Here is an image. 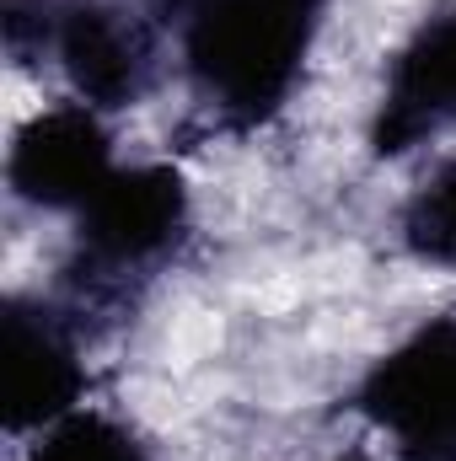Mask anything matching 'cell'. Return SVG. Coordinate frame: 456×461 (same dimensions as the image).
Returning <instances> with one entry per match:
<instances>
[{"label": "cell", "instance_id": "6da1fadb", "mask_svg": "<svg viewBox=\"0 0 456 461\" xmlns=\"http://www.w3.org/2000/svg\"><path fill=\"white\" fill-rule=\"evenodd\" d=\"M328 0H199L178 27L183 81L215 129L247 134L285 113Z\"/></svg>", "mask_w": 456, "mask_h": 461}, {"label": "cell", "instance_id": "ba28073f", "mask_svg": "<svg viewBox=\"0 0 456 461\" xmlns=\"http://www.w3.org/2000/svg\"><path fill=\"white\" fill-rule=\"evenodd\" d=\"M403 252L430 263V268H456V156L430 167V177L408 194L397 215Z\"/></svg>", "mask_w": 456, "mask_h": 461}, {"label": "cell", "instance_id": "3957f363", "mask_svg": "<svg viewBox=\"0 0 456 461\" xmlns=\"http://www.w3.org/2000/svg\"><path fill=\"white\" fill-rule=\"evenodd\" d=\"M349 402L397 446V461H456V317L387 348Z\"/></svg>", "mask_w": 456, "mask_h": 461}, {"label": "cell", "instance_id": "5b68a950", "mask_svg": "<svg viewBox=\"0 0 456 461\" xmlns=\"http://www.w3.org/2000/svg\"><path fill=\"white\" fill-rule=\"evenodd\" d=\"M87 392L81 365V322L59 301L16 295L5 306V344H0V413L5 435L54 429L76 413Z\"/></svg>", "mask_w": 456, "mask_h": 461}, {"label": "cell", "instance_id": "8fae6325", "mask_svg": "<svg viewBox=\"0 0 456 461\" xmlns=\"http://www.w3.org/2000/svg\"><path fill=\"white\" fill-rule=\"evenodd\" d=\"M194 5H199V0H140V11H145L156 27H183Z\"/></svg>", "mask_w": 456, "mask_h": 461}, {"label": "cell", "instance_id": "30bf717a", "mask_svg": "<svg viewBox=\"0 0 456 461\" xmlns=\"http://www.w3.org/2000/svg\"><path fill=\"white\" fill-rule=\"evenodd\" d=\"M65 5L70 0H5L0 27H5L11 59H22V65L27 59H49V43H54V27H59Z\"/></svg>", "mask_w": 456, "mask_h": 461}, {"label": "cell", "instance_id": "7c38bea8", "mask_svg": "<svg viewBox=\"0 0 456 461\" xmlns=\"http://www.w3.org/2000/svg\"><path fill=\"white\" fill-rule=\"evenodd\" d=\"M339 461H376V456H339Z\"/></svg>", "mask_w": 456, "mask_h": 461}, {"label": "cell", "instance_id": "9c48e42d", "mask_svg": "<svg viewBox=\"0 0 456 461\" xmlns=\"http://www.w3.org/2000/svg\"><path fill=\"white\" fill-rule=\"evenodd\" d=\"M32 461H156V456L129 424H118L108 413H81L76 408L70 419L43 429Z\"/></svg>", "mask_w": 456, "mask_h": 461}, {"label": "cell", "instance_id": "277c9868", "mask_svg": "<svg viewBox=\"0 0 456 461\" xmlns=\"http://www.w3.org/2000/svg\"><path fill=\"white\" fill-rule=\"evenodd\" d=\"M49 59L65 70L76 103L118 113L145 103L161 81V27L123 0H70Z\"/></svg>", "mask_w": 456, "mask_h": 461}, {"label": "cell", "instance_id": "8992f818", "mask_svg": "<svg viewBox=\"0 0 456 461\" xmlns=\"http://www.w3.org/2000/svg\"><path fill=\"white\" fill-rule=\"evenodd\" d=\"M118 172L114 161V134L87 103H65V108H43L27 118L11 140V194L32 210H65L81 215L92 204V194Z\"/></svg>", "mask_w": 456, "mask_h": 461}, {"label": "cell", "instance_id": "7a4b0ae2", "mask_svg": "<svg viewBox=\"0 0 456 461\" xmlns=\"http://www.w3.org/2000/svg\"><path fill=\"white\" fill-rule=\"evenodd\" d=\"M188 236V188L172 167H118L76 215V247L65 263L59 306L87 322V312H123L140 285H150Z\"/></svg>", "mask_w": 456, "mask_h": 461}, {"label": "cell", "instance_id": "52a82bcc", "mask_svg": "<svg viewBox=\"0 0 456 461\" xmlns=\"http://www.w3.org/2000/svg\"><path fill=\"white\" fill-rule=\"evenodd\" d=\"M446 129H456V5L430 11L392 54L370 118V150L397 161Z\"/></svg>", "mask_w": 456, "mask_h": 461}]
</instances>
